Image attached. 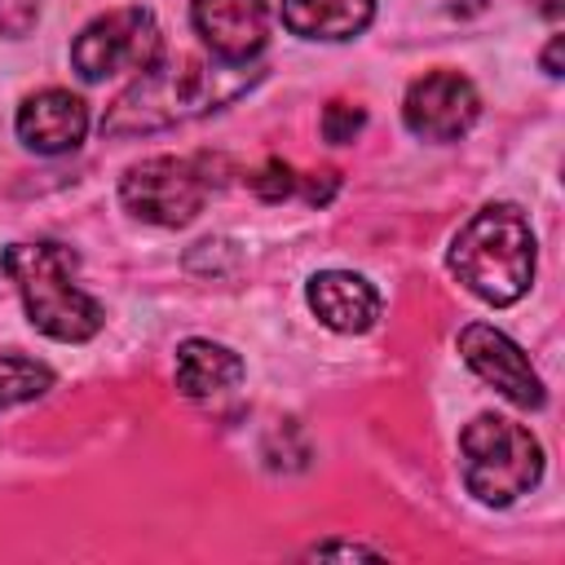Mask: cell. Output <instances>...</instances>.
<instances>
[{
	"instance_id": "1",
	"label": "cell",
	"mask_w": 565,
	"mask_h": 565,
	"mask_svg": "<svg viewBox=\"0 0 565 565\" xmlns=\"http://www.w3.org/2000/svg\"><path fill=\"white\" fill-rule=\"evenodd\" d=\"M256 66L247 62H203V57H159L146 66L119 102L106 110L102 132L106 137H137V132H159L185 119H199L207 110H221L238 93L256 84Z\"/></svg>"
},
{
	"instance_id": "2",
	"label": "cell",
	"mask_w": 565,
	"mask_h": 565,
	"mask_svg": "<svg viewBox=\"0 0 565 565\" xmlns=\"http://www.w3.org/2000/svg\"><path fill=\"white\" fill-rule=\"evenodd\" d=\"M450 274L486 305H512L534 278V230L521 207L486 203L450 238Z\"/></svg>"
},
{
	"instance_id": "3",
	"label": "cell",
	"mask_w": 565,
	"mask_h": 565,
	"mask_svg": "<svg viewBox=\"0 0 565 565\" xmlns=\"http://www.w3.org/2000/svg\"><path fill=\"white\" fill-rule=\"evenodd\" d=\"M0 269L13 278L18 296H22V309L31 318L35 331L53 335V340H88L102 331L106 313L102 305L75 282V269H79V256L66 247V243H13L4 247L0 256Z\"/></svg>"
},
{
	"instance_id": "4",
	"label": "cell",
	"mask_w": 565,
	"mask_h": 565,
	"mask_svg": "<svg viewBox=\"0 0 565 565\" xmlns=\"http://www.w3.org/2000/svg\"><path fill=\"white\" fill-rule=\"evenodd\" d=\"M459 459H463V486L490 508L512 503L516 494L534 490V481L543 477L539 437L508 415H477L472 424H463Z\"/></svg>"
},
{
	"instance_id": "5",
	"label": "cell",
	"mask_w": 565,
	"mask_h": 565,
	"mask_svg": "<svg viewBox=\"0 0 565 565\" xmlns=\"http://www.w3.org/2000/svg\"><path fill=\"white\" fill-rule=\"evenodd\" d=\"M159 57H163V35L154 26V13L141 4H124V9L93 18L71 44V62L84 79H106L119 71L141 75Z\"/></svg>"
},
{
	"instance_id": "6",
	"label": "cell",
	"mask_w": 565,
	"mask_h": 565,
	"mask_svg": "<svg viewBox=\"0 0 565 565\" xmlns=\"http://www.w3.org/2000/svg\"><path fill=\"white\" fill-rule=\"evenodd\" d=\"M207 190L212 177L203 172V159H177V154L141 159L119 181L124 207L154 225H190L203 212Z\"/></svg>"
},
{
	"instance_id": "7",
	"label": "cell",
	"mask_w": 565,
	"mask_h": 565,
	"mask_svg": "<svg viewBox=\"0 0 565 565\" xmlns=\"http://www.w3.org/2000/svg\"><path fill=\"white\" fill-rule=\"evenodd\" d=\"M481 115V93L459 71H428L406 88L402 119L424 141H459Z\"/></svg>"
},
{
	"instance_id": "8",
	"label": "cell",
	"mask_w": 565,
	"mask_h": 565,
	"mask_svg": "<svg viewBox=\"0 0 565 565\" xmlns=\"http://www.w3.org/2000/svg\"><path fill=\"white\" fill-rule=\"evenodd\" d=\"M459 353H463V362H468L486 384H494L512 406L539 411V406L547 402L534 362H530L525 349H516L503 331H494V327H486V322H468V327L459 331Z\"/></svg>"
},
{
	"instance_id": "9",
	"label": "cell",
	"mask_w": 565,
	"mask_h": 565,
	"mask_svg": "<svg viewBox=\"0 0 565 565\" xmlns=\"http://www.w3.org/2000/svg\"><path fill=\"white\" fill-rule=\"evenodd\" d=\"M190 22L216 62H252L269 40L265 0H194Z\"/></svg>"
},
{
	"instance_id": "10",
	"label": "cell",
	"mask_w": 565,
	"mask_h": 565,
	"mask_svg": "<svg viewBox=\"0 0 565 565\" xmlns=\"http://www.w3.org/2000/svg\"><path fill=\"white\" fill-rule=\"evenodd\" d=\"M88 132V106L66 88H40L18 106V137L35 154H66Z\"/></svg>"
},
{
	"instance_id": "11",
	"label": "cell",
	"mask_w": 565,
	"mask_h": 565,
	"mask_svg": "<svg viewBox=\"0 0 565 565\" xmlns=\"http://www.w3.org/2000/svg\"><path fill=\"white\" fill-rule=\"evenodd\" d=\"M309 309L318 313L322 327L358 335L380 318V291L349 269H327L309 278Z\"/></svg>"
},
{
	"instance_id": "12",
	"label": "cell",
	"mask_w": 565,
	"mask_h": 565,
	"mask_svg": "<svg viewBox=\"0 0 565 565\" xmlns=\"http://www.w3.org/2000/svg\"><path fill=\"white\" fill-rule=\"evenodd\" d=\"M371 18L375 0H282V26L305 40H353Z\"/></svg>"
},
{
	"instance_id": "13",
	"label": "cell",
	"mask_w": 565,
	"mask_h": 565,
	"mask_svg": "<svg viewBox=\"0 0 565 565\" xmlns=\"http://www.w3.org/2000/svg\"><path fill=\"white\" fill-rule=\"evenodd\" d=\"M243 380V358L216 340H185L177 349V388L185 397H216Z\"/></svg>"
},
{
	"instance_id": "14",
	"label": "cell",
	"mask_w": 565,
	"mask_h": 565,
	"mask_svg": "<svg viewBox=\"0 0 565 565\" xmlns=\"http://www.w3.org/2000/svg\"><path fill=\"white\" fill-rule=\"evenodd\" d=\"M49 388H53V371L44 362L22 358V353H0V411L44 397Z\"/></svg>"
},
{
	"instance_id": "15",
	"label": "cell",
	"mask_w": 565,
	"mask_h": 565,
	"mask_svg": "<svg viewBox=\"0 0 565 565\" xmlns=\"http://www.w3.org/2000/svg\"><path fill=\"white\" fill-rule=\"evenodd\" d=\"M185 269L190 274H203V278H225V274L238 269V247L230 238H203V243L190 247Z\"/></svg>"
},
{
	"instance_id": "16",
	"label": "cell",
	"mask_w": 565,
	"mask_h": 565,
	"mask_svg": "<svg viewBox=\"0 0 565 565\" xmlns=\"http://www.w3.org/2000/svg\"><path fill=\"white\" fill-rule=\"evenodd\" d=\"M247 185H252L256 199H265V203H282L287 194L300 190V177H296L282 159H269V163H260V168L247 177Z\"/></svg>"
},
{
	"instance_id": "17",
	"label": "cell",
	"mask_w": 565,
	"mask_h": 565,
	"mask_svg": "<svg viewBox=\"0 0 565 565\" xmlns=\"http://www.w3.org/2000/svg\"><path fill=\"white\" fill-rule=\"evenodd\" d=\"M362 124H366V110L353 102H327V110H322V137L331 146H349L362 132Z\"/></svg>"
},
{
	"instance_id": "18",
	"label": "cell",
	"mask_w": 565,
	"mask_h": 565,
	"mask_svg": "<svg viewBox=\"0 0 565 565\" xmlns=\"http://www.w3.org/2000/svg\"><path fill=\"white\" fill-rule=\"evenodd\" d=\"M40 13V0H0V31L4 35H26Z\"/></svg>"
},
{
	"instance_id": "19",
	"label": "cell",
	"mask_w": 565,
	"mask_h": 565,
	"mask_svg": "<svg viewBox=\"0 0 565 565\" xmlns=\"http://www.w3.org/2000/svg\"><path fill=\"white\" fill-rule=\"evenodd\" d=\"M309 556H380V547H366V543H313Z\"/></svg>"
},
{
	"instance_id": "20",
	"label": "cell",
	"mask_w": 565,
	"mask_h": 565,
	"mask_svg": "<svg viewBox=\"0 0 565 565\" xmlns=\"http://www.w3.org/2000/svg\"><path fill=\"white\" fill-rule=\"evenodd\" d=\"M335 185H340V177H335V172H313V177L305 181V199H309V203H327Z\"/></svg>"
},
{
	"instance_id": "21",
	"label": "cell",
	"mask_w": 565,
	"mask_h": 565,
	"mask_svg": "<svg viewBox=\"0 0 565 565\" xmlns=\"http://www.w3.org/2000/svg\"><path fill=\"white\" fill-rule=\"evenodd\" d=\"M561 44H565V35H552V44H547V53H543V71L556 79L561 75Z\"/></svg>"
}]
</instances>
